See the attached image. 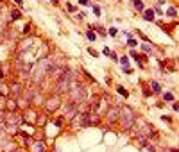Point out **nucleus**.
I'll return each mask as SVG.
<instances>
[{"label": "nucleus", "instance_id": "nucleus-23", "mask_svg": "<svg viewBox=\"0 0 179 152\" xmlns=\"http://www.w3.org/2000/svg\"><path fill=\"white\" fill-rule=\"evenodd\" d=\"M18 16H20V13H18V11H11V18H13V20H16Z\"/></svg>", "mask_w": 179, "mask_h": 152}, {"label": "nucleus", "instance_id": "nucleus-2", "mask_svg": "<svg viewBox=\"0 0 179 152\" xmlns=\"http://www.w3.org/2000/svg\"><path fill=\"white\" fill-rule=\"evenodd\" d=\"M118 120L122 122V127L127 131V129H131L133 123L136 122V114H134V111H133L131 108H122V109L118 111Z\"/></svg>", "mask_w": 179, "mask_h": 152}, {"label": "nucleus", "instance_id": "nucleus-9", "mask_svg": "<svg viewBox=\"0 0 179 152\" xmlns=\"http://www.w3.org/2000/svg\"><path fill=\"white\" fill-rule=\"evenodd\" d=\"M32 150L34 152H45L47 150V147H45V143L39 140V141H34V143H32Z\"/></svg>", "mask_w": 179, "mask_h": 152}, {"label": "nucleus", "instance_id": "nucleus-28", "mask_svg": "<svg viewBox=\"0 0 179 152\" xmlns=\"http://www.w3.org/2000/svg\"><path fill=\"white\" fill-rule=\"evenodd\" d=\"M16 2H18V4H20V5H23V0H16Z\"/></svg>", "mask_w": 179, "mask_h": 152}, {"label": "nucleus", "instance_id": "nucleus-5", "mask_svg": "<svg viewBox=\"0 0 179 152\" xmlns=\"http://www.w3.org/2000/svg\"><path fill=\"white\" fill-rule=\"evenodd\" d=\"M88 116H90V113H86V111L77 113L73 116V125L75 127H86L88 125Z\"/></svg>", "mask_w": 179, "mask_h": 152}, {"label": "nucleus", "instance_id": "nucleus-11", "mask_svg": "<svg viewBox=\"0 0 179 152\" xmlns=\"http://www.w3.org/2000/svg\"><path fill=\"white\" fill-rule=\"evenodd\" d=\"M11 90L14 91V95H16V97H20V95H22V84H20V82H14Z\"/></svg>", "mask_w": 179, "mask_h": 152}, {"label": "nucleus", "instance_id": "nucleus-20", "mask_svg": "<svg viewBox=\"0 0 179 152\" xmlns=\"http://www.w3.org/2000/svg\"><path fill=\"white\" fill-rule=\"evenodd\" d=\"M134 7H136L138 11H143V4L140 2V0H134Z\"/></svg>", "mask_w": 179, "mask_h": 152}, {"label": "nucleus", "instance_id": "nucleus-15", "mask_svg": "<svg viewBox=\"0 0 179 152\" xmlns=\"http://www.w3.org/2000/svg\"><path fill=\"white\" fill-rule=\"evenodd\" d=\"M116 91H118V93H120L122 97H129V93H127V90H125V88H122V86H118V88H116Z\"/></svg>", "mask_w": 179, "mask_h": 152}, {"label": "nucleus", "instance_id": "nucleus-14", "mask_svg": "<svg viewBox=\"0 0 179 152\" xmlns=\"http://www.w3.org/2000/svg\"><path fill=\"white\" fill-rule=\"evenodd\" d=\"M145 138H147V136H143L142 132L136 136V141H138V145H140V147H143V145H145Z\"/></svg>", "mask_w": 179, "mask_h": 152}, {"label": "nucleus", "instance_id": "nucleus-27", "mask_svg": "<svg viewBox=\"0 0 179 152\" xmlns=\"http://www.w3.org/2000/svg\"><path fill=\"white\" fill-rule=\"evenodd\" d=\"M13 152H25V150H22V149H14Z\"/></svg>", "mask_w": 179, "mask_h": 152}, {"label": "nucleus", "instance_id": "nucleus-6", "mask_svg": "<svg viewBox=\"0 0 179 152\" xmlns=\"http://www.w3.org/2000/svg\"><path fill=\"white\" fill-rule=\"evenodd\" d=\"M63 113H65V118H73L75 114L79 113V106H75V104H72V102H68L66 106H65V109H63Z\"/></svg>", "mask_w": 179, "mask_h": 152}, {"label": "nucleus", "instance_id": "nucleus-7", "mask_svg": "<svg viewBox=\"0 0 179 152\" xmlns=\"http://www.w3.org/2000/svg\"><path fill=\"white\" fill-rule=\"evenodd\" d=\"M118 108H107V111H106V118H107V122L109 123H116L118 122Z\"/></svg>", "mask_w": 179, "mask_h": 152}, {"label": "nucleus", "instance_id": "nucleus-8", "mask_svg": "<svg viewBox=\"0 0 179 152\" xmlns=\"http://www.w3.org/2000/svg\"><path fill=\"white\" fill-rule=\"evenodd\" d=\"M4 108H5V109H9V113H14V111H18V104H16V100H13V99H7Z\"/></svg>", "mask_w": 179, "mask_h": 152}, {"label": "nucleus", "instance_id": "nucleus-21", "mask_svg": "<svg viewBox=\"0 0 179 152\" xmlns=\"http://www.w3.org/2000/svg\"><path fill=\"white\" fill-rule=\"evenodd\" d=\"M5 123V114H4V111H0V125H4Z\"/></svg>", "mask_w": 179, "mask_h": 152}, {"label": "nucleus", "instance_id": "nucleus-26", "mask_svg": "<svg viewBox=\"0 0 179 152\" xmlns=\"http://www.w3.org/2000/svg\"><path fill=\"white\" fill-rule=\"evenodd\" d=\"M142 48H143V50H145V52H150V50H152V48H150V47H149V45H143Z\"/></svg>", "mask_w": 179, "mask_h": 152}, {"label": "nucleus", "instance_id": "nucleus-22", "mask_svg": "<svg viewBox=\"0 0 179 152\" xmlns=\"http://www.w3.org/2000/svg\"><path fill=\"white\" fill-rule=\"evenodd\" d=\"M167 14H168V16H176V14H177V11H176V9H168V11H167Z\"/></svg>", "mask_w": 179, "mask_h": 152}, {"label": "nucleus", "instance_id": "nucleus-10", "mask_svg": "<svg viewBox=\"0 0 179 152\" xmlns=\"http://www.w3.org/2000/svg\"><path fill=\"white\" fill-rule=\"evenodd\" d=\"M16 136H18L20 140H23L25 143H31V136H29L27 132H22V131H18V132H16Z\"/></svg>", "mask_w": 179, "mask_h": 152}, {"label": "nucleus", "instance_id": "nucleus-25", "mask_svg": "<svg viewBox=\"0 0 179 152\" xmlns=\"http://www.w3.org/2000/svg\"><path fill=\"white\" fill-rule=\"evenodd\" d=\"M93 13H95V16H99V14H100V9H99V7H93Z\"/></svg>", "mask_w": 179, "mask_h": 152}, {"label": "nucleus", "instance_id": "nucleus-13", "mask_svg": "<svg viewBox=\"0 0 179 152\" xmlns=\"http://www.w3.org/2000/svg\"><path fill=\"white\" fill-rule=\"evenodd\" d=\"M45 122H47V116H43V114H38L36 116V123L38 125H45Z\"/></svg>", "mask_w": 179, "mask_h": 152}, {"label": "nucleus", "instance_id": "nucleus-1", "mask_svg": "<svg viewBox=\"0 0 179 152\" xmlns=\"http://www.w3.org/2000/svg\"><path fill=\"white\" fill-rule=\"evenodd\" d=\"M73 77H75V74H73L72 70H66L63 75L56 81V93H57V95H65V93L70 91L72 82H73Z\"/></svg>", "mask_w": 179, "mask_h": 152}, {"label": "nucleus", "instance_id": "nucleus-4", "mask_svg": "<svg viewBox=\"0 0 179 152\" xmlns=\"http://www.w3.org/2000/svg\"><path fill=\"white\" fill-rule=\"evenodd\" d=\"M61 108V99H59V95H52V97H48L47 100H45V109L48 111V113H54L56 109H59Z\"/></svg>", "mask_w": 179, "mask_h": 152}, {"label": "nucleus", "instance_id": "nucleus-19", "mask_svg": "<svg viewBox=\"0 0 179 152\" xmlns=\"http://www.w3.org/2000/svg\"><path fill=\"white\" fill-rule=\"evenodd\" d=\"M163 99L168 100V102H172V100H174V95H172V93H163Z\"/></svg>", "mask_w": 179, "mask_h": 152}, {"label": "nucleus", "instance_id": "nucleus-18", "mask_svg": "<svg viewBox=\"0 0 179 152\" xmlns=\"http://www.w3.org/2000/svg\"><path fill=\"white\" fill-rule=\"evenodd\" d=\"M5 140H7V132H5L4 129H0V143L5 141Z\"/></svg>", "mask_w": 179, "mask_h": 152}, {"label": "nucleus", "instance_id": "nucleus-3", "mask_svg": "<svg viewBox=\"0 0 179 152\" xmlns=\"http://www.w3.org/2000/svg\"><path fill=\"white\" fill-rule=\"evenodd\" d=\"M73 84V88H70V91H68V99H70L72 104H75V106H81L84 100H86V90L82 88V86H79V84H75V82H72Z\"/></svg>", "mask_w": 179, "mask_h": 152}, {"label": "nucleus", "instance_id": "nucleus-24", "mask_svg": "<svg viewBox=\"0 0 179 152\" xmlns=\"http://www.w3.org/2000/svg\"><path fill=\"white\" fill-rule=\"evenodd\" d=\"M120 63H122V66H127L129 61H127V57H120Z\"/></svg>", "mask_w": 179, "mask_h": 152}, {"label": "nucleus", "instance_id": "nucleus-16", "mask_svg": "<svg viewBox=\"0 0 179 152\" xmlns=\"http://www.w3.org/2000/svg\"><path fill=\"white\" fill-rule=\"evenodd\" d=\"M86 36H88L90 41H95V39H97V34H95L93 31H88V34H86Z\"/></svg>", "mask_w": 179, "mask_h": 152}, {"label": "nucleus", "instance_id": "nucleus-17", "mask_svg": "<svg viewBox=\"0 0 179 152\" xmlns=\"http://www.w3.org/2000/svg\"><path fill=\"white\" fill-rule=\"evenodd\" d=\"M150 86H152V90H154L156 93H158V91H161V88H159V84H158L156 81H152V82H150Z\"/></svg>", "mask_w": 179, "mask_h": 152}, {"label": "nucleus", "instance_id": "nucleus-12", "mask_svg": "<svg viewBox=\"0 0 179 152\" xmlns=\"http://www.w3.org/2000/svg\"><path fill=\"white\" fill-rule=\"evenodd\" d=\"M145 20H149V22L154 20V11H152V9H147V11H145Z\"/></svg>", "mask_w": 179, "mask_h": 152}]
</instances>
